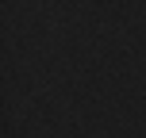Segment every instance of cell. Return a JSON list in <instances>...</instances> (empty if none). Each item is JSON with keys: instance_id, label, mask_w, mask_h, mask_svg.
<instances>
[]
</instances>
